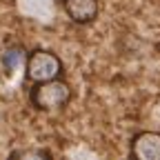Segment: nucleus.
Wrapping results in <instances>:
<instances>
[{
    "label": "nucleus",
    "mask_w": 160,
    "mask_h": 160,
    "mask_svg": "<svg viewBox=\"0 0 160 160\" xmlns=\"http://www.w3.org/2000/svg\"><path fill=\"white\" fill-rule=\"evenodd\" d=\"M71 100V85L65 78H51L33 82L29 91V102L36 111H56Z\"/></svg>",
    "instance_id": "nucleus-1"
},
{
    "label": "nucleus",
    "mask_w": 160,
    "mask_h": 160,
    "mask_svg": "<svg viewBox=\"0 0 160 160\" xmlns=\"http://www.w3.org/2000/svg\"><path fill=\"white\" fill-rule=\"evenodd\" d=\"M25 58L27 51L20 45H11L0 53V69L5 71V76H13V71H18L20 67H25Z\"/></svg>",
    "instance_id": "nucleus-5"
},
{
    "label": "nucleus",
    "mask_w": 160,
    "mask_h": 160,
    "mask_svg": "<svg viewBox=\"0 0 160 160\" xmlns=\"http://www.w3.org/2000/svg\"><path fill=\"white\" fill-rule=\"evenodd\" d=\"M60 5L73 25H91L100 13L98 0H60Z\"/></svg>",
    "instance_id": "nucleus-4"
},
{
    "label": "nucleus",
    "mask_w": 160,
    "mask_h": 160,
    "mask_svg": "<svg viewBox=\"0 0 160 160\" xmlns=\"http://www.w3.org/2000/svg\"><path fill=\"white\" fill-rule=\"evenodd\" d=\"M25 76L29 82H42L51 78H62L65 65L58 53L49 49H33L25 58Z\"/></svg>",
    "instance_id": "nucleus-2"
},
{
    "label": "nucleus",
    "mask_w": 160,
    "mask_h": 160,
    "mask_svg": "<svg viewBox=\"0 0 160 160\" xmlns=\"http://www.w3.org/2000/svg\"><path fill=\"white\" fill-rule=\"evenodd\" d=\"M53 153L47 151V149H38V147H27V149H16L9 153V158H18V160H22V158H51Z\"/></svg>",
    "instance_id": "nucleus-6"
},
{
    "label": "nucleus",
    "mask_w": 160,
    "mask_h": 160,
    "mask_svg": "<svg viewBox=\"0 0 160 160\" xmlns=\"http://www.w3.org/2000/svg\"><path fill=\"white\" fill-rule=\"evenodd\" d=\"M131 160H160V133L158 131H138L129 140Z\"/></svg>",
    "instance_id": "nucleus-3"
}]
</instances>
